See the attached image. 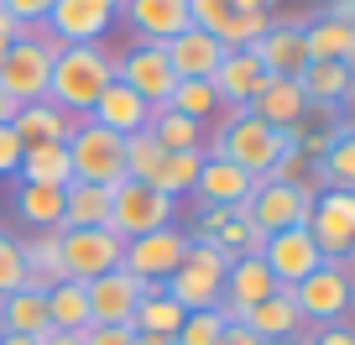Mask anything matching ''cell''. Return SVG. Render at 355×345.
Segmentation results:
<instances>
[{
  "mask_svg": "<svg viewBox=\"0 0 355 345\" xmlns=\"http://www.w3.org/2000/svg\"><path fill=\"white\" fill-rule=\"evenodd\" d=\"M256 6H266V11H272V6H277V0H256Z\"/></svg>",
  "mask_w": 355,
  "mask_h": 345,
  "instance_id": "obj_53",
  "label": "cell"
},
{
  "mask_svg": "<svg viewBox=\"0 0 355 345\" xmlns=\"http://www.w3.org/2000/svg\"><path fill=\"white\" fill-rule=\"evenodd\" d=\"M84 293H89V324H131L136 303H141V283L121 267L84 283Z\"/></svg>",
  "mask_w": 355,
  "mask_h": 345,
  "instance_id": "obj_17",
  "label": "cell"
},
{
  "mask_svg": "<svg viewBox=\"0 0 355 345\" xmlns=\"http://www.w3.org/2000/svg\"><path fill=\"white\" fill-rule=\"evenodd\" d=\"M245 115L277 126V131H298V126L309 121V100H303L298 78H266V90L245 105Z\"/></svg>",
  "mask_w": 355,
  "mask_h": 345,
  "instance_id": "obj_19",
  "label": "cell"
},
{
  "mask_svg": "<svg viewBox=\"0 0 355 345\" xmlns=\"http://www.w3.org/2000/svg\"><path fill=\"white\" fill-rule=\"evenodd\" d=\"M0 11L11 16L16 26H26V32H32V26H42V22H47L53 0H0Z\"/></svg>",
  "mask_w": 355,
  "mask_h": 345,
  "instance_id": "obj_42",
  "label": "cell"
},
{
  "mask_svg": "<svg viewBox=\"0 0 355 345\" xmlns=\"http://www.w3.org/2000/svg\"><path fill=\"white\" fill-rule=\"evenodd\" d=\"M42 303H47V330H68V335L89 330V293H84V283H73V278L53 283V288L42 293Z\"/></svg>",
  "mask_w": 355,
  "mask_h": 345,
  "instance_id": "obj_30",
  "label": "cell"
},
{
  "mask_svg": "<svg viewBox=\"0 0 355 345\" xmlns=\"http://www.w3.org/2000/svg\"><path fill=\"white\" fill-rule=\"evenodd\" d=\"M178 345H220L225 340V314L220 309H204V314H189L183 330L173 335Z\"/></svg>",
  "mask_w": 355,
  "mask_h": 345,
  "instance_id": "obj_40",
  "label": "cell"
},
{
  "mask_svg": "<svg viewBox=\"0 0 355 345\" xmlns=\"http://www.w3.org/2000/svg\"><path fill=\"white\" fill-rule=\"evenodd\" d=\"M16 167H21V136L11 131V121L0 126V178H11Z\"/></svg>",
  "mask_w": 355,
  "mask_h": 345,
  "instance_id": "obj_44",
  "label": "cell"
},
{
  "mask_svg": "<svg viewBox=\"0 0 355 345\" xmlns=\"http://www.w3.org/2000/svg\"><path fill=\"white\" fill-rule=\"evenodd\" d=\"M329 22L355 26V0H329Z\"/></svg>",
  "mask_w": 355,
  "mask_h": 345,
  "instance_id": "obj_46",
  "label": "cell"
},
{
  "mask_svg": "<svg viewBox=\"0 0 355 345\" xmlns=\"http://www.w3.org/2000/svg\"><path fill=\"white\" fill-rule=\"evenodd\" d=\"M110 78H115V58L105 42H58L53 74H47V105H58L63 115L78 121L94 110Z\"/></svg>",
  "mask_w": 355,
  "mask_h": 345,
  "instance_id": "obj_1",
  "label": "cell"
},
{
  "mask_svg": "<svg viewBox=\"0 0 355 345\" xmlns=\"http://www.w3.org/2000/svg\"><path fill=\"white\" fill-rule=\"evenodd\" d=\"M125 26H131L141 42H167V37L178 32H189V0H121V11Z\"/></svg>",
  "mask_w": 355,
  "mask_h": 345,
  "instance_id": "obj_16",
  "label": "cell"
},
{
  "mask_svg": "<svg viewBox=\"0 0 355 345\" xmlns=\"http://www.w3.org/2000/svg\"><path fill=\"white\" fill-rule=\"evenodd\" d=\"M115 84H125L131 94H141L152 110H162L167 94H173V68L162 58V42H131L121 58H115Z\"/></svg>",
  "mask_w": 355,
  "mask_h": 345,
  "instance_id": "obj_10",
  "label": "cell"
},
{
  "mask_svg": "<svg viewBox=\"0 0 355 345\" xmlns=\"http://www.w3.org/2000/svg\"><path fill=\"white\" fill-rule=\"evenodd\" d=\"M173 199H162L157 189H146V183H115L110 189V230L121 235V241H136V235H152V230H167L173 225Z\"/></svg>",
  "mask_w": 355,
  "mask_h": 345,
  "instance_id": "obj_8",
  "label": "cell"
},
{
  "mask_svg": "<svg viewBox=\"0 0 355 345\" xmlns=\"http://www.w3.org/2000/svg\"><path fill=\"white\" fill-rule=\"evenodd\" d=\"M251 189H256V178L245 173V167H235V162H225V157L204 152L199 183H193V199H199V204H209V210H245Z\"/></svg>",
  "mask_w": 355,
  "mask_h": 345,
  "instance_id": "obj_15",
  "label": "cell"
},
{
  "mask_svg": "<svg viewBox=\"0 0 355 345\" xmlns=\"http://www.w3.org/2000/svg\"><path fill=\"white\" fill-rule=\"evenodd\" d=\"M220 345H261V340H256L245 324H225V340H220Z\"/></svg>",
  "mask_w": 355,
  "mask_h": 345,
  "instance_id": "obj_47",
  "label": "cell"
},
{
  "mask_svg": "<svg viewBox=\"0 0 355 345\" xmlns=\"http://www.w3.org/2000/svg\"><path fill=\"white\" fill-rule=\"evenodd\" d=\"M313 178L324 189H355V136H350V126L313 157Z\"/></svg>",
  "mask_w": 355,
  "mask_h": 345,
  "instance_id": "obj_33",
  "label": "cell"
},
{
  "mask_svg": "<svg viewBox=\"0 0 355 345\" xmlns=\"http://www.w3.org/2000/svg\"><path fill=\"white\" fill-rule=\"evenodd\" d=\"M89 121L94 126H105V131H115V136H136V131H146V121H152V105L141 100V94H131L125 84H105V94L94 100V110H89Z\"/></svg>",
  "mask_w": 355,
  "mask_h": 345,
  "instance_id": "obj_21",
  "label": "cell"
},
{
  "mask_svg": "<svg viewBox=\"0 0 355 345\" xmlns=\"http://www.w3.org/2000/svg\"><path fill=\"white\" fill-rule=\"evenodd\" d=\"M100 225H110V189L68 183L63 189V230H100Z\"/></svg>",
  "mask_w": 355,
  "mask_h": 345,
  "instance_id": "obj_27",
  "label": "cell"
},
{
  "mask_svg": "<svg viewBox=\"0 0 355 345\" xmlns=\"http://www.w3.org/2000/svg\"><path fill=\"white\" fill-rule=\"evenodd\" d=\"M261 262H266V272H272V283H277V288H298L309 272L324 267V256H319V246H313L309 225H293V230L266 235Z\"/></svg>",
  "mask_w": 355,
  "mask_h": 345,
  "instance_id": "obj_12",
  "label": "cell"
},
{
  "mask_svg": "<svg viewBox=\"0 0 355 345\" xmlns=\"http://www.w3.org/2000/svg\"><path fill=\"white\" fill-rule=\"evenodd\" d=\"M6 47H11V37H0V58H6Z\"/></svg>",
  "mask_w": 355,
  "mask_h": 345,
  "instance_id": "obj_52",
  "label": "cell"
},
{
  "mask_svg": "<svg viewBox=\"0 0 355 345\" xmlns=\"http://www.w3.org/2000/svg\"><path fill=\"white\" fill-rule=\"evenodd\" d=\"M167 110H178V115H189V121L204 126L214 110H220V94H214L209 78H178L173 94H167Z\"/></svg>",
  "mask_w": 355,
  "mask_h": 345,
  "instance_id": "obj_36",
  "label": "cell"
},
{
  "mask_svg": "<svg viewBox=\"0 0 355 345\" xmlns=\"http://www.w3.org/2000/svg\"><path fill=\"white\" fill-rule=\"evenodd\" d=\"M146 131H152V142L162 146V152H199L204 146V126L189 121V115H178V110H152V121H146Z\"/></svg>",
  "mask_w": 355,
  "mask_h": 345,
  "instance_id": "obj_34",
  "label": "cell"
},
{
  "mask_svg": "<svg viewBox=\"0 0 355 345\" xmlns=\"http://www.w3.org/2000/svg\"><path fill=\"white\" fill-rule=\"evenodd\" d=\"M16 214H21L32 230H63V189L16 183Z\"/></svg>",
  "mask_w": 355,
  "mask_h": 345,
  "instance_id": "obj_31",
  "label": "cell"
},
{
  "mask_svg": "<svg viewBox=\"0 0 355 345\" xmlns=\"http://www.w3.org/2000/svg\"><path fill=\"white\" fill-rule=\"evenodd\" d=\"M53 53L58 42L42 32H21L6 58H0V90L11 94V105H32V100H47V74H53Z\"/></svg>",
  "mask_w": 355,
  "mask_h": 345,
  "instance_id": "obj_4",
  "label": "cell"
},
{
  "mask_svg": "<svg viewBox=\"0 0 355 345\" xmlns=\"http://www.w3.org/2000/svg\"><path fill=\"white\" fill-rule=\"evenodd\" d=\"M251 53L261 58V68L272 78H298L303 68H309V53H303V22H272L251 42Z\"/></svg>",
  "mask_w": 355,
  "mask_h": 345,
  "instance_id": "obj_18",
  "label": "cell"
},
{
  "mask_svg": "<svg viewBox=\"0 0 355 345\" xmlns=\"http://www.w3.org/2000/svg\"><path fill=\"white\" fill-rule=\"evenodd\" d=\"M0 345H37V340H26V335H0Z\"/></svg>",
  "mask_w": 355,
  "mask_h": 345,
  "instance_id": "obj_51",
  "label": "cell"
},
{
  "mask_svg": "<svg viewBox=\"0 0 355 345\" xmlns=\"http://www.w3.org/2000/svg\"><path fill=\"white\" fill-rule=\"evenodd\" d=\"M11 115H16V105H11V94H6V90H0V126H6V121H11Z\"/></svg>",
  "mask_w": 355,
  "mask_h": 345,
  "instance_id": "obj_50",
  "label": "cell"
},
{
  "mask_svg": "<svg viewBox=\"0 0 355 345\" xmlns=\"http://www.w3.org/2000/svg\"><path fill=\"white\" fill-rule=\"evenodd\" d=\"M266 26H272V11H241L235 22H225L220 32H214V42H220L225 53H230V47H251Z\"/></svg>",
  "mask_w": 355,
  "mask_h": 345,
  "instance_id": "obj_39",
  "label": "cell"
},
{
  "mask_svg": "<svg viewBox=\"0 0 355 345\" xmlns=\"http://www.w3.org/2000/svg\"><path fill=\"white\" fill-rule=\"evenodd\" d=\"M245 330L256 335L261 345H272V340H288V335H298L303 330V319H298V309H293V298H288V288H277L272 298H261L256 309H245Z\"/></svg>",
  "mask_w": 355,
  "mask_h": 345,
  "instance_id": "obj_24",
  "label": "cell"
},
{
  "mask_svg": "<svg viewBox=\"0 0 355 345\" xmlns=\"http://www.w3.org/2000/svg\"><path fill=\"white\" fill-rule=\"evenodd\" d=\"M199 167H204V146L199 152H162V162L152 167V178H146V189H157L162 199H189L193 183H199Z\"/></svg>",
  "mask_w": 355,
  "mask_h": 345,
  "instance_id": "obj_28",
  "label": "cell"
},
{
  "mask_svg": "<svg viewBox=\"0 0 355 345\" xmlns=\"http://www.w3.org/2000/svg\"><path fill=\"white\" fill-rule=\"evenodd\" d=\"M136 345H178L173 335H136Z\"/></svg>",
  "mask_w": 355,
  "mask_h": 345,
  "instance_id": "obj_49",
  "label": "cell"
},
{
  "mask_svg": "<svg viewBox=\"0 0 355 345\" xmlns=\"http://www.w3.org/2000/svg\"><path fill=\"white\" fill-rule=\"evenodd\" d=\"M313 345H355V335L345 330V324H319V330H313Z\"/></svg>",
  "mask_w": 355,
  "mask_h": 345,
  "instance_id": "obj_45",
  "label": "cell"
},
{
  "mask_svg": "<svg viewBox=\"0 0 355 345\" xmlns=\"http://www.w3.org/2000/svg\"><path fill=\"white\" fill-rule=\"evenodd\" d=\"M121 251H125V241L110 225H100V230H58V262H63V278H73V283H94L105 272H115Z\"/></svg>",
  "mask_w": 355,
  "mask_h": 345,
  "instance_id": "obj_6",
  "label": "cell"
},
{
  "mask_svg": "<svg viewBox=\"0 0 355 345\" xmlns=\"http://www.w3.org/2000/svg\"><path fill=\"white\" fill-rule=\"evenodd\" d=\"M78 340L84 345H136V330L131 324H89Z\"/></svg>",
  "mask_w": 355,
  "mask_h": 345,
  "instance_id": "obj_43",
  "label": "cell"
},
{
  "mask_svg": "<svg viewBox=\"0 0 355 345\" xmlns=\"http://www.w3.org/2000/svg\"><path fill=\"white\" fill-rule=\"evenodd\" d=\"M21 262H26V288H53L63 283V262H58V230H37L32 241H21Z\"/></svg>",
  "mask_w": 355,
  "mask_h": 345,
  "instance_id": "obj_32",
  "label": "cell"
},
{
  "mask_svg": "<svg viewBox=\"0 0 355 345\" xmlns=\"http://www.w3.org/2000/svg\"><path fill=\"white\" fill-rule=\"evenodd\" d=\"M266 78L272 74L261 68V58H256L251 47H230V53L214 63L209 84H214V94H220V110H245V105L266 90Z\"/></svg>",
  "mask_w": 355,
  "mask_h": 345,
  "instance_id": "obj_13",
  "label": "cell"
},
{
  "mask_svg": "<svg viewBox=\"0 0 355 345\" xmlns=\"http://www.w3.org/2000/svg\"><path fill=\"white\" fill-rule=\"evenodd\" d=\"M241 11H266V6H256V0H189V22L199 26V32H220L225 22H235Z\"/></svg>",
  "mask_w": 355,
  "mask_h": 345,
  "instance_id": "obj_38",
  "label": "cell"
},
{
  "mask_svg": "<svg viewBox=\"0 0 355 345\" xmlns=\"http://www.w3.org/2000/svg\"><path fill=\"white\" fill-rule=\"evenodd\" d=\"M309 235L324 262H345L355 246V189H319L309 210Z\"/></svg>",
  "mask_w": 355,
  "mask_h": 345,
  "instance_id": "obj_9",
  "label": "cell"
},
{
  "mask_svg": "<svg viewBox=\"0 0 355 345\" xmlns=\"http://www.w3.org/2000/svg\"><path fill=\"white\" fill-rule=\"evenodd\" d=\"M183 251H189V235L178 230V225H167V230H152V235L125 241L121 272H131L136 283H167L178 272V262H183Z\"/></svg>",
  "mask_w": 355,
  "mask_h": 345,
  "instance_id": "obj_11",
  "label": "cell"
},
{
  "mask_svg": "<svg viewBox=\"0 0 355 345\" xmlns=\"http://www.w3.org/2000/svg\"><path fill=\"white\" fill-rule=\"evenodd\" d=\"M157 162H162V146L152 142V131L121 136V167H125V178H131V183H146Z\"/></svg>",
  "mask_w": 355,
  "mask_h": 345,
  "instance_id": "obj_37",
  "label": "cell"
},
{
  "mask_svg": "<svg viewBox=\"0 0 355 345\" xmlns=\"http://www.w3.org/2000/svg\"><path fill=\"white\" fill-rule=\"evenodd\" d=\"M16 178L21 183H47V189H68V183H73V167H68L63 146H32V152H21Z\"/></svg>",
  "mask_w": 355,
  "mask_h": 345,
  "instance_id": "obj_35",
  "label": "cell"
},
{
  "mask_svg": "<svg viewBox=\"0 0 355 345\" xmlns=\"http://www.w3.org/2000/svg\"><path fill=\"white\" fill-rule=\"evenodd\" d=\"M183 303H173L167 298V288L162 283H141V303H136V314H131V330L136 335H178L183 330Z\"/></svg>",
  "mask_w": 355,
  "mask_h": 345,
  "instance_id": "obj_26",
  "label": "cell"
},
{
  "mask_svg": "<svg viewBox=\"0 0 355 345\" xmlns=\"http://www.w3.org/2000/svg\"><path fill=\"white\" fill-rule=\"evenodd\" d=\"M16 288H26V262H21V241L0 230V298H6V293H16Z\"/></svg>",
  "mask_w": 355,
  "mask_h": 345,
  "instance_id": "obj_41",
  "label": "cell"
},
{
  "mask_svg": "<svg viewBox=\"0 0 355 345\" xmlns=\"http://www.w3.org/2000/svg\"><path fill=\"white\" fill-rule=\"evenodd\" d=\"M37 345H84V340H78V335H68V330H47Z\"/></svg>",
  "mask_w": 355,
  "mask_h": 345,
  "instance_id": "obj_48",
  "label": "cell"
},
{
  "mask_svg": "<svg viewBox=\"0 0 355 345\" xmlns=\"http://www.w3.org/2000/svg\"><path fill=\"white\" fill-rule=\"evenodd\" d=\"M0 335H26V340H42L47 335V303L42 288H16L0 298Z\"/></svg>",
  "mask_w": 355,
  "mask_h": 345,
  "instance_id": "obj_25",
  "label": "cell"
},
{
  "mask_svg": "<svg viewBox=\"0 0 355 345\" xmlns=\"http://www.w3.org/2000/svg\"><path fill=\"white\" fill-rule=\"evenodd\" d=\"M68 167H73V183H100V189H115L125 183V167H121V136L94 126L89 115H78L73 131L63 142Z\"/></svg>",
  "mask_w": 355,
  "mask_h": 345,
  "instance_id": "obj_3",
  "label": "cell"
},
{
  "mask_svg": "<svg viewBox=\"0 0 355 345\" xmlns=\"http://www.w3.org/2000/svg\"><path fill=\"white\" fill-rule=\"evenodd\" d=\"M288 298H293V309H298V319L309 330L313 324H340L345 309H350V267L345 262H324L298 288H288Z\"/></svg>",
  "mask_w": 355,
  "mask_h": 345,
  "instance_id": "obj_7",
  "label": "cell"
},
{
  "mask_svg": "<svg viewBox=\"0 0 355 345\" xmlns=\"http://www.w3.org/2000/svg\"><path fill=\"white\" fill-rule=\"evenodd\" d=\"M11 131L21 136V152H32V146H63L68 131H73V115H63L47 100H32V105H16Z\"/></svg>",
  "mask_w": 355,
  "mask_h": 345,
  "instance_id": "obj_22",
  "label": "cell"
},
{
  "mask_svg": "<svg viewBox=\"0 0 355 345\" xmlns=\"http://www.w3.org/2000/svg\"><path fill=\"white\" fill-rule=\"evenodd\" d=\"M303 53H309V63H355V26L319 16L303 26Z\"/></svg>",
  "mask_w": 355,
  "mask_h": 345,
  "instance_id": "obj_29",
  "label": "cell"
},
{
  "mask_svg": "<svg viewBox=\"0 0 355 345\" xmlns=\"http://www.w3.org/2000/svg\"><path fill=\"white\" fill-rule=\"evenodd\" d=\"M288 146H293L288 131H277V126L256 121V115H245V110H230V121L214 131L209 157H225V162L245 167L251 178H266V173L282 162V152H288Z\"/></svg>",
  "mask_w": 355,
  "mask_h": 345,
  "instance_id": "obj_2",
  "label": "cell"
},
{
  "mask_svg": "<svg viewBox=\"0 0 355 345\" xmlns=\"http://www.w3.org/2000/svg\"><path fill=\"white\" fill-rule=\"evenodd\" d=\"M350 84H355V63H309L298 74V90L309 100V110H340L350 100Z\"/></svg>",
  "mask_w": 355,
  "mask_h": 345,
  "instance_id": "obj_23",
  "label": "cell"
},
{
  "mask_svg": "<svg viewBox=\"0 0 355 345\" xmlns=\"http://www.w3.org/2000/svg\"><path fill=\"white\" fill-rule=\"evenodd\" d=\"M313 210V183H277V178H256L251 199H245V220H251L256 235H277L293 230V225H309Z\"/></svg>",
  "mask_w": 355,
  "mask_h": 345,
  "instance_id": "obj_5",
  "label": "cell"
},
{
  "mask_svg": "<svg viewBox=\"0 0 355 345\" xmlns=\"http://www.w3.org/2000/svg\"><path fill=\"white\" fill-rule=\"evenodd\" d=\"M162 58H167V68H173V78H209L214 63L225 58V47L214 42L209 32L189 26V32H178V37L162 42Z\"/></svg>",
  "mask_w": 355,
  "mask_h": 345,
  "instance_id": "obj_20",
  "label": "cell"
},
{
  "mask_svg": "<svg viewBox=\"0 0 355 345\" xmlns=\"http://www.w3.org/2000/svg\"><path fill=\"white\" fill-rule=\"evenodd\" d=\"M115 22V0H53L47 11V32L53 42H100Z\"/></svg>",
  "mask_w": 355,
  "mask_h": 345,
  "instance_id": "obj_14",
  "label": "cell"
}]
</instances>
